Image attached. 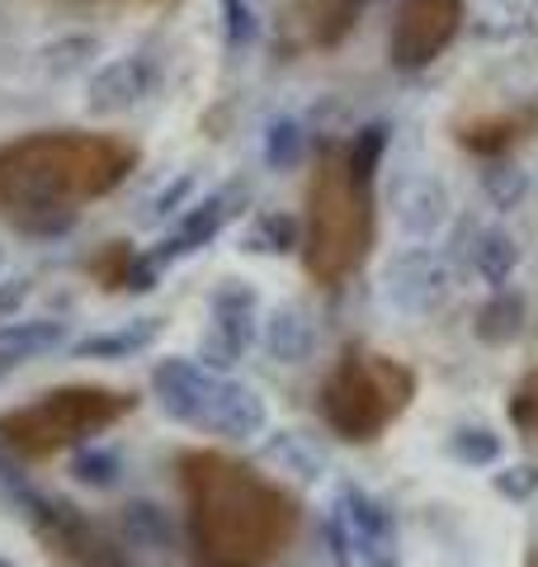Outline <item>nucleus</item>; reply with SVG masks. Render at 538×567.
Instances as JSON below:
<instances>
[{"instance_id": "obj_1", "label": "nucleus", "mask_w": 538, "mask_h": 567, "mask_svg": "<svg viewBox=\"0 0 538 567\" xmlns=\"http://www.w3.org/2000/svg\"><path fill=\"white\" fill-rule=\"evenodd\" d=\"M133 147L114 137L43 133L0 147V218L24 233H62L85 199L114 189Z\"/></svg>"}, {"instance_id": "obj_2", "label": "nucleus", "mask_w": 538, "mask_h": 567, "mask_svg": "<svg viewBox=\"0 0 538 567\" xmlns=\"http://www.w3.org/2000/svg\"><path fill=\"white\" fill-rule=\"evenodd\" d=\"M369 171L354 166L350 147H331L317 162L308 189V265L312 275H340L369 241Z\"/></svg>"}, {"instance_id": "obj_3", "label": "nucleus", "mask_w": 538, "mask_h": 567, "mask_svg": "<svg viewBox=\"0 0 538 567\" xmlns=\"http://www.w3.org/2000/svg\"><path fill=\"white\" fill-rule=\"evenodd\" d=\"M463 24V0H402L392 20V66L421 71L454 43Z\"/></svg>"}, {"instance_id": "obj_4", "label": "nucleus", "mask_w": 538, "mask_h": 567, "mask_svg": "<svg viewBox=\"0 0 538 567\" xmlns=\"http://www.w3.org/2000/svg\"><path fill=\"white\" fill-rule=\"evenodd\" d=\"M454 293V270L435 251H402L383 270V303L402 317H430Z\"/></svg>"}, {"instance_id": "obj_5", "label": "nucleus", "mask_w": 538, "mask_h": 567, "mask_svg": "<svg viewBox=\"0 0 538 567\" xmlns=\"http://www.w3.org/2000/svg\"><path fill=\"white\" fill-rule=\"evenodd\" d=\"M340 511H345L350 539H354V558L364 567H397V525H392L387 506L379 496H369L364 487L345 483L340 487Z\"/></svg>"}, {"instance_id": "obj_6", "label": "nucleus", "mask_w": 538, "mask_h": 567, "mask_svg": "<svg viewBox=\"0 0 538 567\" xmlns=\"http://www.w3.org/2000/svg\"><path fill=\"white\" fill-rule=\"evenodd\" d=\"M213 383H218V374L204 369L199 360H161L152 369V393L161 402V412H166L170 421H185V425L204 421Z\"/></svg>"}, {"instance_id": "obj_7", "label": "nucleus", "mask_w": 538, "mask_h": 567, "mask_svg": "<svg viewBox=\"0 0 538 567\" xmlns=\"http://www.w3.org/2000/svg\"><path fill=\"white\" fill-rule=\"evenodd\" d=\"M199 425L213 431V435H227V440H256V435L269 431V402L250 383H237V379L218 374L213 398H208V412H204Z\"/></svg>"}, {"instance_id": "obj_8", "label": "nucleus", "mask_w": 538, "mask_h": 567, "mask_svg": "<svg viewBox=\"0 0 538 567\" xmlns=\"http://www.w3.org/2000/svg\"><path fill=\"white\" fill-rule=\"evenodd\" d=\"M231 218H237V189H218V194H208V199L189 204V208L175 218L170 237L161 241L156 265H166V260H175V256H194V251H204V246H208L213 237H218Z\"/></svg>"}, {"instance_id": "obj_9", "label": "nucleus", "mask_w": 538, "mask_h": 567, "mask_svg": "<svg viewBox=\"0 0 538 567\" xmlns=\"http://www.w3.org/2000/svg\"><path fill=\"white\" fill-rule=\"evenodd\" d=\"M156 91V66L142 52H128V58L104 62L95 76H90V110L95 114H123L133 110L137 100H147Z\"/></svg>"}, {"instance_id": "obj_10", "label": "nucleus", "mask_w": 538, "mask_h": 567, "mask_svg": "<svg viewBox=\"0 0 538 567\" xmlns=\"http://www.w3.org/2000/svg\"><path fill=\"white\" fill-rule=\"evenodd\" d=\"M364 0H289L283 6V29H293L302 48H335L354 29Z\"/></svg>"}, {"instance_id": "obj_11", "label": "nucleus", "mask_w": 538, "mask_h": 567, "mask_svg": "<svg viewBox=\"0 0 538 567\" xmlns=\"http://www.w3.org/2000/svg\"><path fill=\"white\" fill-rule=\"evenodd\" d=\"M454 218V194L439 175H416L397 189V227L416 241H435Z\"/></svg>"}, {"instance_id": "obj_12", "label": "nucleus", "mask_w": 538, "mask_h": 567, "mask_svg": "<svg viewBox=\"0 0 538 567\" xmlns=\"http://www.w3.org/2000/svg\"><path fill=\"white\" fill-rule=\"evenodd\" d=\"M208 308H213V336H223L231 350L246 354L250 341H256V312H260L256 289L241 284V279H227V284L213 289V303Z\"/></svg>"}, {"instance_id": "obj_13", "label": "nucleus", "mask_w": 538, "mask_h": 567, "mask_svg": "<svg viewBox=\"0 0 538 567\" xmlns=\"http://www.w3.org/2000/svg\"><path fill=\"white\" fill-rule=\"evenodd\" d=\"M265 350L279 364H302L317 350V322L298 303H279L265 317Z\"/></svg>"}, {"instance_id": "obj_14", "label": "nucleus", "mask_w": 538, "mask_h": 567, "mask_svg": "<svg viewBox=\"0 0 538 567\" xmlns=\"http://www.w3.org/2000/svg\"><path fill=\"white\" fill-rule=\"evenodd\" d=\"M66 346V322L52 317H29V322H6L0 327V364H24L43 360V354Z\"/></svg>"}, {"instance_id": "obj_15", "label": "nucleus", "mask_w": 538, "mask_h": 567, "mask_svg": "<svg viewBox=\"0 0 538 567\" xmlns=\"http://www.w3.org/2000/svg\"><path fill=\"white\" fill-rule=\"evenodd\" d=\"M156 341H161V317H137V322L118 327V331H95V336L71 341V354H76V360H128V354L147 350Z\"/></svg>"}, {"instance_id": "obj_16", "label": "nucleus", "mask_w": 538, "mask_h": 567, "mask_svg": "<svg viewBox=\"0 0 538 567\" xmlns=\"http://www.w3.org/2000/svg\"><path fill=\"white\" fill-rule=\"evenodd\" d=\"M468 260L482 284H492V289H506V279L515 275L519 265V241L506 233V227H477V237L468 246Z\"/></svg>"}, {"instance_id": "obj_17", "label": "nucleus", "mask_w": 538, "mask_h": 567, "mask_svg": "<svg viewBox=\"0 0 538 567\" xmlns=\"http://www.w3.org/2000/svg\"><path fill=\"white\" fill-rule=\"evenodd\" d=\"M525 293H515V289H496L487 303L477 308L473 317V331H477V341L482 346H510L519 331H525Z\"/></svg>"}, {"instance_id": "obj_18", "label": "nucleus", "mask_w": 538, "mask_h": 567, "mask_svg": "<svg viewBox=\"0 0 538 567\" xmlns=\"http://www.w3.org/2000/svg\"><path fill=\"white\" fill-rule=\"evenodd\" d=\"M260 152H265V166L269 171H293V166H302V156H308V123L293 118V114H275V118L265 123Z\"/></svg>"}, {"instance_id": "obj_19", "label": "nucleus", "mask_w": 538, "mask_h": 567, "mask_svg": "<svg viewBox=\"0 0 538 567\" xmlns=\"http://www.w3.org/2000/svg\"><path fill=\"white\" fill-rule=\"evenodd\" d=\"M500 435L492 431V425H458L454 435H448V458L463 468H492L500 464Z\"/></svg>"}, {"instance_id": "obj_20", "label": "nucleus", "mask_w": 538, "mask_h": 567, "mask_svg": "<svg viewBox=\"0 0 538 567\" xmlns=\"http://www.w3.org/2000/svg\"><path fill=\"white\" fill-rule=\"evenodd\" d=\"M482 194H487V204L496 213H515L529 199V171H519L515 162H496L482 171Z\"/></svg>"}, {"instance_id": "obj_21", "label": "nucleus", "mask_w": 538, "mask_h": 567, "mask_svg": "<svg viewBox=\"0 0 538 567\" xmlns=\"http://www.w3.org/2000/svg\"><path fill=\"white\" fill-rule=\"evenodd\" d=\"M71 477H76L81 487H118V477H123V454L110 450V445H85L81 454H71Z\"/></svg>"}, {"instance_id": "obj_22", "label": "nucleus", "mask_w": 538, "mask_h": 567, "mask_svg": "<svg viewBox=\"0 0 538 567\" xmlns=\"http://www.w3.org/2000/svg\"><path fill=\"white\" fill-rule=\"evenodd\" d=\"M265 454L275 458V464H283L289 473H298L302 483H317V477L327 473V468H321V458H317V450L298 431H275L265 440Z\"/></svg>"}, {"instance_id": "obj_23", "label": "nucleus", "mask_w": 538, "mask_h": 567, "mask_svg": "<svg viewBox=\"0 0 538 567\" xmlns=\"http://www.w3.org/2000/svg\"><path fill=\"white\" fill-rule=\"evenodd\" d=\"M123 525H128V535L137 544H166V535H170L166 516H161L152 502H133L128 511H123Z\"/></svg>"}, {"instance_id": "obj_24", "label": "nucleus", "mask_w": 538, "mask_h": 567, "mask_svg": "<svg viewBox=\"0 0 538 567\" xmlns=\"http://www.w3.org/2000/svg\"><path fill=\"white\" fill-rule=\"evenodd\" d=\"M492 487L496 496H506V502H529L538 492V464H506L492 473Z\"/></svg>"}, {"instance_id": "obj_25", "label": "nucleus", "mask_w": 538, "mask_h": 567, "mask_svg": "<svg viewBox=\"0 0 538 567\" xmlns=\"http://www.w3.org/2000/svg\"><path fill=\"white\" fill-rule=\"evenodd\" d=\"M289 246H293L289 218H260V227L246 237V251H289Z\"/></svg>"}, {"instance_id": "obj_26", "label": "nucleus", "mask_w": 538, "mask_h": 567, "mask_svg": "<svg viewBox=\"0 0 538 567\" xmlns=\"http://www.w3.org/2000/svg\"><path fill=\"white\" fill-rule=\"evenodd\" d=\"M189 199H194V175H179V181H170V185L152 199V218L166 223V218H175V213H185Z\"/></svg>"}, {"instance_id": "obj_27", "label": "nucleus", "mask_w": 538, "mask_h": 567, "mask_svg": "<svg viewBox=\"0 0 538 567\" xmlns=\"http://www.w3.org/2000/svg\"><path fill=\"white\" fill-rule=\"evenodd\" d=\"M327 544H331L335 567L354 563V539H350V525H345V511H340V506H331V516H327Z\"/></svg>"}, {"instance_id": "obj_28", "label": "nucleus", "mask_w": 538, "mask_h": 567, "mask_svg": "<svg viewBox=\"0 0 538 567\" xmlns=\"http://www.w3.org/2000/svg\"><path fill=\"white\" fill-rule=\"evenodd\" d=\"M29 293H33V279L24 275H14V279H0V317H14L24 303H29Z\"/></svg>"}, {"instance_id": "obj_29", "label": "nucleus", "mask_w": 538, "mask_h": 567, "mask_svg": "<svg viewBox=\"0 0 538 567\" xmlns=\"http://www.w3.org/2000/svg\"><path fill=\"white\" fill-rule=\"evenodd\" d=\"M227 6V39L231 43H246L250 33H256V24H250V14L241 10V0H223Z\"/></svg>"}, {"instance_id": "obj_30", "label": "nucleus", "mask_w": 538, "mask_h": 567, "mask_svg": "<svg viewBox=\"0 0 538 567\" xmlns=\"http://www.w3.org/2000/svg\"><path fill=\"white\" fill-rule=\"evenodd\" d=\"M0 567H14V563H10V558H0Z\"/></svg>"}, {"instance_id": "obj_31", "label": "nucleus", "mask_w": 538, "mask_h": 567, "mask_svg": "<svg viewBox=\"0 0 538 567\" xmlns=\"http://www.w3.org/2000/svg\"><path fill=\"white\" fill-rule=\"evenodd\" d=\"M0 265H6V260H0Z\"/></svg>"}]
</instances>
